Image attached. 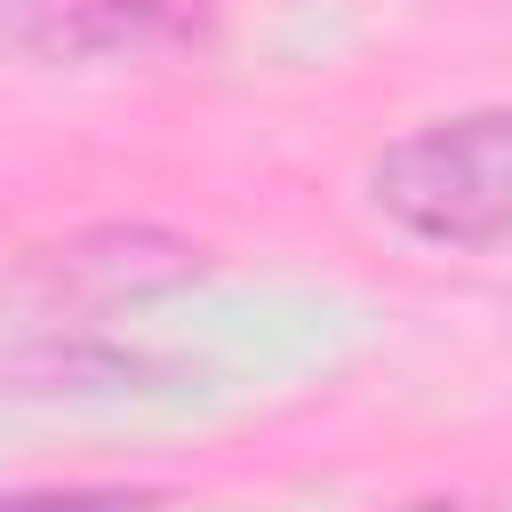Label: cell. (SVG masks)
Wrapping results in <instances>:
<instances>
[{
	"label": "cell",
	"instance_id": "6da1fadb",
	"mask_svg": "<svg viewBox=\"0 0 512 512\" xmlns=\"http://www.w3.org/2000/svg\"><path fill=\"white\" fill-rule=\"evenodd\" d=\"M368 208L424 248H504L512 240V104L448 112L392 136L368 160Z\"/></svg>",
	"mask_w": 512,
	"mask_h": 512
},
{
	"label": "cell",
	"instance_id": "7a4b0ae2",
	"mask_svg": "<svg viewBox=\"0 0 512 512\" xmlns=\"http://www.w3.org/2000/svg\"><path fill=\"white\" fill-rule=\"evenodd\" d=\"M200 272H208V248L168 224H88L72 240L32 248L8 280V296L40 328H96L120 304H152V296L192 288Z\"/></svg>",
	"mask_w": 512,
	"mask_h": 512
},
{
	"label": "cell",
	"instance_id": "3957f363",
	"mask_svg": "<svg viewBox=\"0 0 512 512\" xmlns=\"http://www.w3.org/2000/svg\"><path fill=\"white\" fill-rule=\"evenodd\" d=\"M208 24H216L208 0H40L24 48L64 56V64H88V56H136L144 64V56L200 48Z\"/></svg>",
	"mask_w": 512,
	"mask_h": 512
},
{
	"label": "cell",
	"instance_id": "277c9868",
	"mask_svg": "<svg viewBox=\"0 0 512 512\" xmlns=\"http://www.w3.org/2000/svg\"><path fill=\"white\" fill-rule=\"evenodd\" d=\"M176 368L152 352H128L96 328H40L32 344H16L0 360L8 392H160Z\"/></svg>",
	"mask_w": 512,
	"mask_h": 512
},
{
	"label": "cell",
	"instance_id": "5b68a950",
	"mask_svg": "<svg viewBox=\"0 0 512 512\" xmlns=\"http://www.w3.org/2000/svg\"><path fill=\"white\" fill-rule=\"evenodd\" d=\"M0 512H160V488H16Z\"/></svg>",
	"mask_w": 512,
	"mask_h": 512
},
{
	"label": "cell",
	"instance_id": "8992f818",
	"mask_svg": "<svg viewBox=\"0 0 512 512\" xmlns=\"http://www.w3.org/2000/svg\"><path fill=\"white\" fill-rule=\"evenodd\" d=\"M400 512H480V504H464V496H416V504H400Z\"/></svg>",
	"mask_w": 512,
	"mask_h": 512
}]
</instances>
